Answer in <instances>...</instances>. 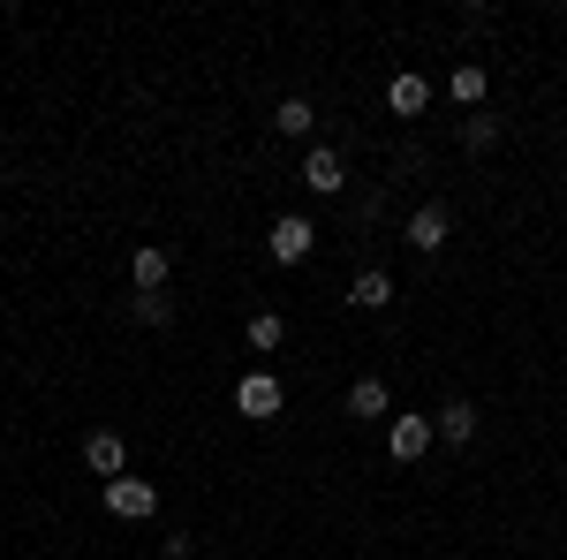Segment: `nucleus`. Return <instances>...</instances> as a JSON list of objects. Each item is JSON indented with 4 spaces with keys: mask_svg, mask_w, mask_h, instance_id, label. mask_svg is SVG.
<instances>
[{
    "mask_svg": "<svg viewBox=\"0 0 567 560\" xmlns=\"http://www.w3.org/2000/svg\"><path fill=\"white\" fill-rule=\"evenodd\" d=\"M235 409H243L250 425H272V417L288 409V387H280L272 371H243V387H235Z\"/></svg>",
    "mask_w": 567,
    "mask_h": 560,
    "instance_id": "nucleus-1",
    "label": "nucleus"
},
{
    "mask_svg": "<svg viewBox=\"0 0 567 560\" xmlns=\"http://www.w3.org/2000/svg\"><path fill=\"white\" fill-rule=\"evenodd\" d=\"M106 516H122V522L159 516V485H144V477H114V485H106Z\"/></svg>",
    "mask_w": 567,
    "mask_h": 560,
    "instance_id": "nucleus-2",
    "label": "nucleus"
},
{
    "mask_svg": "<svg viewBox=\"0 0 567 560\" xmlns=\"http://www.w3.org/2000/svg\"><path fill=\"white\" fill-rule=\"evenodd\" d=\"M265 251L280 265H303L310 251H318V227H310L303 213H288V220H272V235H265Z\"/></svg>",
    "mask_w": 567,
    "mask_h": 560,
    "instance_id": "nucleus-3",
    "label": "nucleus"
},
{
    "mask_svg": "<svg viewBox=\"0 0 567 560\" xmlns=\"http://www.w3.org/2000/svg\"><path fill=\"white\" fill-rule=\"evenodd\" d=\"M432 417H386V455L393 462H424V455H432Z\"/></svg>",
    "mask_w": 567,
    "mask_h": 560,
    "instance_id": "nucleus-4",
    "label": "nucleus"
},
{
    "mask_svg": "<svg viewBox=\"0 0 567 560\" xmlns=\"http://www.w3.org/2000/svg\"><path fill=\"white\" fill-rule=\"evenodd\" d=\"M84 470L91 477H130V447H122V431H84Z\"/></svg>",
    "mask_w": 567,
    "mask_h": 560,
    "instance_id": "nucleus-5",
    "label": "nucleus"
},
{
    "mask_svg": "<svg viewBox=\"0 0 567 560\" xmlns=\"http://www.w3.org/2000/svg\"><path fill=\"white\" fill-rule=\"evenodd\" d=\"M446 227H454V220H446V205H416V213H409V251H424V258H432V251H446Z\"/></svg>",
    "mask_w": 567,
    "mask_h": 560,
    "instance_id": "nucleus-6",
    "label": "nucleus"
},
{
    "mask_svg": "<svg viewBox=\"0 0 567 560\" xmlns=\"http://www.w3.org/2000/svg\"><path fill=\"white\" fill-rule=\"evenodd\" d=\"M386 106H393V114H401V122H416V114L432 106V84H424L416 69H401V77H393V84H386Z\"/></svg>",
    "mask_w": 567,
    "mask_h": 560,
    "instance_id": "nucleus-7",
    "label": "nucleus"
},
{
    "mask_svg": "<svg viewBox=\"0 0 567 560\" xmlns=\"http://www.w3.org/2000/svg\"><path fill=\"white\" fill-rule=\"evenodd\" d=\"M130 281H136V296H159V288H167V251H159V243H136Z\"/></svg>",
    "mask_w": 567,
    "mask_h": 560,
    "instance_id": "nucleus-8",
    "label": "nucleus"
},
{
    "mask_svg": "<svg viewBox=\"0 0 567 560\" xmlns=\"http://www.w3.org/2000/svg\"><path fill=\"white\" fill-rule=\"evenodd\" d=\"M432 431L446 439V447H470V439H477V401H446V409L432 417Z\"/></svg>",
    "mask_w": 567,
    "mask_h": 560,
    "instance_id": "nucleus-9",
    "label": "nucleus"
},
{
    "mask_svg": "<svg viewBox=\"0 0 567 560\" xmlns=\"http://www.w3.org/2000/svg\"><path fill=\"white\" fill-rule=\"evenodd\" d=\"M303 182L318 190V197H333V190L349 182V167H341V152H333V144H318V152L303 160Z\"/></svg>",
    "mask_w": 567,
    "mask_h": 560,
    "instance_id": "nucleus-10",
    "label": "nucleus"
},
{
    "mask_svg": "<svg viewBox=\"0 0 567 560\" xmlns=\"http://www.w3.org/2000/svg\"><path fill=\"white\" fill-rule=\"evenodd\" d=\"M349 417L355 425H379V417H386V379H355L349 387Z\"/></svg>",
    "mask_w": 567,
    "mask_h": 560,
    "instance_id": "nucleus-11",
    "label": "nucleus"
},
{
    "mask_svg": "<svg viewBox=\"0 0 567 560\" xmlns=\"http://www.w3.org/2000/svg\"><path fill=\"white\" fill-rule=\"evenodd\" d=\"M243 342L258 348V356H272V348L288 342V318H280V310H250V326H243Z\"/></svg>",
    "mask_w": 567,
    "mask_h": 560,
    "instance_id": "nucleus-12",
    "label": "nucleus"
},
{
    "mask_svg": "<svg viewBox=\"0 0 567 560\" xmlns=\"http://www.w3.org/2000/svg\"><path fill=\"white\" fill-rule=\"evenodd\" d=\"M349 303H355V310H386V303H393V281L379 273V265H363V273H355V288H349Z\"/></svg>",
    "mask_w": 567,
    "mask_h": 560,
    "instance_id": "nucleus-13",
    "label": "nucleus"
},
{
    "mask_svg": "<svg viewBox=\"0 0 567 560\" xmlns=\"http://www.w3.org/2000/svg\"><path fill=\"white\" fill-rule=\"evenodd\" d=\"M272 130H280V136H310V130H318L310 99H280V106H272Z\"/></svg>",
    "mask_w": 567,
    "mask_h": 560,
    "instance_id": "nucleus-14",
    "label": "nucleus"
},
{
    "mask_svg": "<svg viewBox=\"0 0 567 560\" xmlns=\"http://www.w3.org/2000/svg\"><path fill=\"white\" fill-rule=\"evenodd\" d=\"M446 91H454V99H462V106H484V91H492V77H484L477 61H462V69H454V77H446Z\"/></svg>",
    "mask_w": 567,
    "mask_h": 560,
    "instance_id": "nucleus-15",
    "label": "nucleus"
},
{
    "mask_svg": "<svg viewBox=\"0 0 567 560\" xmlns=\"http://www.w3.org/2000/svg\"><path fill=\"white\" fill-rule=\"evenodd\" d=\"M130 310L144 318V326H175V296H167V288H159V296H136Z\"/></svg>",
    "mask_w": 567,
    "mask_h": 560,
    "instance_id": "nucleus-16",
    "label": "nucleus"
},
{
    "mask_svg": "<svg viewBox=\"0 0 567 560\" xmlns=\"http://www.w3.org/2000/svg\"><path fill=\"white\" fill-rule=\"evenodd\" d=\"M462 144H470V152H492V144H499V122H492V114H470V122H462Z\"/></svg>",
    "mask_w": 567,
    "mask_h": 560,
    "instance_id": "nucleus-17",
    "label": "nucleus"
}]
</instances>
